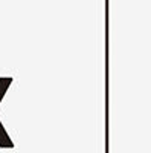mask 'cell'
I'll list each match as a JSON object with an SVG mask.
<instances>
[{
  "instance_id": "obj_1",
  "label": "cell",
  "mask_w": 151,
  "mask_h": 153,
  "mask_svg": "<svg viewBox=\"0 0 151 153\" xmlns=\"http://www.w3.org/2000/svg\"><path fill=\"white\" fill-rule=\"evenodd\" d=\"M0 147H2V149H12V147H14V143H12V139L6 133L5 127L2 126V123H0Z\"/></svg>"
},
{
  "instance_id": "obj_2",
  "label": "cell",
  "mask_w": 151,
  "mask_h": 153,
  "mask_svg": "<svg viewBox=\"0 0 151 153\" xmlns=\"http://www.w3.org/2000/svg\"><path fill=\"white\" fill-rule=\"evenodd\" d=\"M11 83H12V78H11V76H3V78H0V103H2V100H3L6 91L9 89Z\"/></svg>"
}]
</instances>
